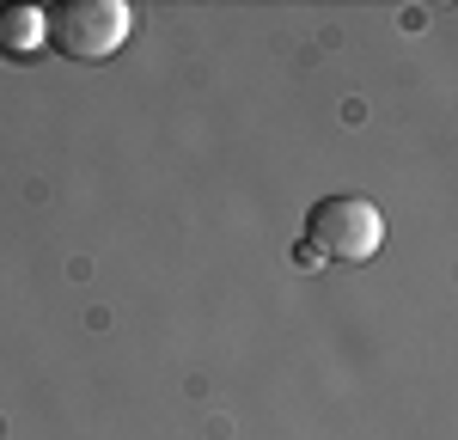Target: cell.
Masks as SVG:
<instances>
[{"mask_svg":"<svg viewBox=\"0 0 458 440\" xmlns=\"http://www.w3.org/2000/svg\"><path fill=\"white\" fill-rule=\"evenodd\" d=\"M135 31V13L123 0H62L43 13V43H55L68 62H110Z\"/></svg>","mask_w":458,"mask_h":440,"instance_id":"obj_1","label":"cell"},{"mask_svg":"<svg viewBox=\"0 0 458 440\" xmlns=\"http://www.w3.org/2000/svg\"><path fill=\"white\" fill-rule=\"evenodd\" d=\"M306 245L324 263H367L386 245V220L367 196H324L306 208Z\"/></svg>","mask_w":458,"mask_h":440,"instance_id":"obj_2","label":"cell"},{"mask_svg":"<svg viewBox=\"0 0 458 440\" xmlns=\"http://www.w3.org/2000/svg\"><path fill=\"white\" fill-rule=\"evenodd\" d=\"M37 49H43V6L6 0V6H0V55H6V62H25Z\"/></svg>","mask_w":458,"mask_h":440,"instance_id":"obj_3","label":"cell"},{"mask_svg":"<svg viewBox=\"0 0 458 440\" xmlns=\"http://www.w3.org/2000/svg\"><path fill=\"white\" fill-rule=\"evenodd\" d=\"M293 263H300V269H324V257H318L312 245H306V239H300V245H293Z\"/></svg>","mask_w":458,"mask_h":440,"instance_id":"obj_4","label":"cell"}]
</instances>
